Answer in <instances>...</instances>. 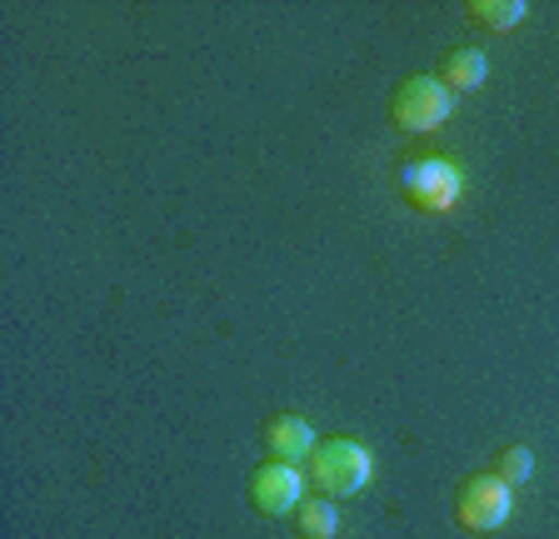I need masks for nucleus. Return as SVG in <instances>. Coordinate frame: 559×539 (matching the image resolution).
Segmentation results:
<instances>
[{"label": "nucleus", "mask_w": 559, "mask_h": 539, "mask_svg": "<svg viewBox=\"0 0 559 539\" xmlns=\"http://www.w3.org/2000/svg\"><path fill=\"white\" fill-rule=\"evenodd\" d=\"M245 494H250V504H255L260 515L285 519V515H295V510L305 504V475L295 465H285V459H265V465L250 469Z\"/></svg>", "instance_id": "5"}, {"label": "nucleus", "mask_w": 559, "mask_h": 539, "mask_svg": "<svg viewBox=\"0 0 559 539\" xmlns=\"http://www.w3.org/2000/svg\"><path fill=\"white\" fill-rule=\"evenodd\" d=\"M454 116V95L440 85V75H409L390 95V125L400 135H430Z\"/></svg>", "instance_id": "3"}, {"label": "nucleus", "mask_w": 559, "mask_h": 539, "mask_svg": "<svg viewBox=\"0 0 559 539\" xmlns=\"http://www.w3.org/2000/svg\"><path fill=\"white\" fill-rule=\"evenodd\" d=\"M485 75H489V56H485V50H475V46H460V50H450V56L440 60V85L450 95L479 91V85H485Z\"/></svg>", "instance_id": "7"}, {"label": "nucleus", "mask_w": 559, "mask_h": 539, "mask_svg": "<svg viewBox=\"0 0 559 539\" xmlns=\"http://www.w3.org/2000/svg\"><path fill=\"white\" fill-rule=\"evenodd\" d=\"M295 529H300V539H335V529H340V510H335V500H305L300 510H295Z\"/></svg>", "instance_id": "9"}, {"label": "nucleus", "mask_w": 559, "mask_h": 539, "mask_svg": "<svg viewBox=\"0 0 559 539\" xmlns=\"http://www.w3.org/2000/svg\"><path fill=\"white\" fill-rule=\"evenodd\" d=\"M395 185L405 195V205L425 215H450L465 195V176H460V165L444 160V155H415L395 170Z\"/></svg>", "instance_id": "1"}, {"label": "nucleus", "mask_w": 559, "mask_h": 539, "mask_svg": "<svg viewBox=\"0 0 559 539\" xmlns=\"http://www.w3.org/2000/svg\"><path fill=\"white\" fill-rule=\"evenodd\" d=\"M314 445H320V440H314L310 420H300V415H275V420H265V455L270 459L295 465V459H310Z\"/></svg>", "instance_id": "6"}, {"label": "nucleus", "mask_w": 559, "mask_h": 539, "mask_svg": "<svg viewBox=\"0 0 559 539\" xmlns=\"http://www.w3.org/2000/svg\"><path fill=\"white\" fill-rule=\"evenodd\" d=\"M495 475H500L504 484H524L530 480V475H535V455H530V450L524 445H510V450H500V459H495Z\"/></svg>", "instance_id": "10"}, {"label": "nucleus", "mask_w": 559, "mask_h": 539, "mask_svg": "<svg viewBox=\"0 0 559 539\" xmlns=\"http://www.w3.org/2000/svg\"><path fill=\"white\" fill-rule=\"evenodd\" d=\"M510 484L495 475V469H479V475H469L460 490H454V519H460V529H469V535H495V529L510 519Z\"/></svg>", "instance_id": "4"}, {"label": "nucleus", "mask_w": 559, "mask_h": 539, "mask_svg": "<svg viewBox=\"0 0 559 539\" xmlns=\"http://www.w3.org/2000/svg\"><path fill=\"white\" fill-rule=\"evenodd\" d=\"M370 475H374V455L365 445H355V440H345V434H335V440L310 450V484L325 494V500L360 494L365 484H370Z\"/></svg>", "instance_id": "2"}, {"label": "nucleus", "mask_w": 559, "mask_h": 539, "mask_svg": "<svg viewBox=\"0 0 559 539\" xmlns=\"http://www.w3.org/2000/svg\"><path fill=\"white\" fill-rule=\"evenodd\" d=\"M465 15L479 31H514V25L530 15V5H524V0H469Z\"/></svg>", "instance_id": "8"}]
</instances>
